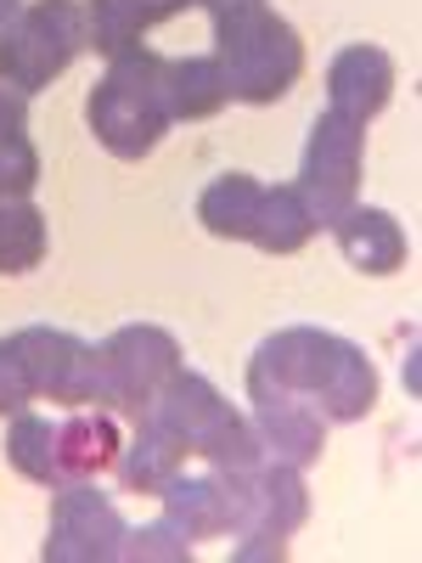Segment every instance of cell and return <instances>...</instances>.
Listing matches in <instances>:
<instances>
[{
  "mask_svg": "<svg viewBox=\"0 0 422 563\" xmlns=\"http://www.w3.org/2000/svg\"><path fill=\"white\" fill-rule=\"evenodd\" d=\"M360 169H366V124L344 113H315L310 141H304V164H299V198L310 203L315 231H333L355 198H360Z\"/></svg>",
  "mask_w": 422,
  "mask_h": 563,
  "instance_id": "6",
  "label": "cell"
},
{
  "mask_svg": "<svg viewBox=\"0 0 422 563\" xmlns=\"http://www.w3.org/2000/svg\"><path fill=\"white\" fill-rule=\"evenodd\" d=\"M12 344L29 366L34 400L45 395L57 406H102V366L85 339L63 333V327H18Z\"/></svg>",
  "mask_w": 422,
  "mask_h": 563,
  "instance_id": "10",
  "label": "cell"
},
{
  "mask_svg": "<svg viewBox=\"0 0 422 563\" xmlns=\"http://www.w3.org/2000/svg\"><path fill=\"white\" fill-rule=\"evenodd\" d=\"M198 0H85V40L97 57H119L147 40L153 23L192 12Z\"/></svg>",
  "mask_w": 422,
  "mask_h": 563,
  "instance_id": "14",
  "label": "cell"
},
{
  "mask_svg": "<svg viewBox=\"0 0 422 563\" xmlns=\"http://www.w3.org/2000/svg\"><path fill=\"white\" fill-rule=\"evenodd\" d=\"M7 462L18 467L29 485H45V490L68 485L63 479V462H57V422L52 417L18 411L12 417V434H7Z\"/></svg>",
  "mask_w": 422,
  "mask_h": 563,
  "instance_id": "22",
  "label": "cell"
},
{
  "mask_svg": "<svg viewBox=\"0 0 422 563\" xmlns=\"http://www.w3.org/2000/svg\"><path fill=\"white\" fill-rule=\"evenodd\" d=\"M180 467H186V445L164 429L153 411H141L135 417V440L119 451V479L130 490H141V496H158Z\"/></svg>",
  "mask_w": 422,
  "mask_h": 563,
  "instance_id": "17",
  "label": "cell"
},
{
  "mask_svg": "<svg viewBox=\"0 0 422 563\" xmlns=\"http://www.w3.org/2000/svg\"><path fill=\"white\" fill-rule=\"evenodd\" d=\"M119 429H113V411H79L68 422H57V462H63V479H97L108 462H119Z\"/></svg>",
  "mask_w": 422,
  "mask_h": 563,
  "instance_id": "18",
  "label": "cell"
},
{
  "mask_svg": "<svg viewBox=\"0 0 422 563\" xmlns=\"http://www.w3.org/2000/svg\"><path fill=\"white\" fill-rule=\"evenodd\" d=\"M18 7H23V0H0V29H7V23L18 18Z\"/></svg>",
  "mask_w": 422,
  "mask_h": 563,
  "instance_id": "27",
  "label": "cell"
},
{
  "mask_svg": "<svg viewBox=\"0 0 422 563\" xmlns=\"http://www.w3.org/2000/svg\"><path fill=\"white\" fill-rule=\"evenodd\" d=\"M164 429L186 445V456H203L209 467H225V474H243V467H254L265 456L254 422L231 406L203 372H175V378L158 389V400L147 406Z\"/></svg>",
  "mask_w": 422,
  "mask_h": 563,
  "instance_id": "4",
  "label": "cell"
},
{
  "mask_svg": "<svg viewBox=\"0 0 422 563\" xmlns=\"http://www.w3.org/2000/svg\"><path fill=\"white\" fill-rule=\"evenodd\" d=\"M45 249H52L45 214L29 198H0V276H29Z\"/></svg>",
  "mask_w": 422,
  "mask_h": 563,
  "instance_id": "23",
  "label": "cell"
},
{
  "mask_svg": "<svg viewBox=\"0 0 422 563\" xmlns=\"http://www.w3.org/2000/svg\"><path fill=\"white\" fill-rule=\"evenodd\" d=\"M124 512L90 485V479H68L52 496V525H45L40 558L45 563H119L124 552Z\"/></svg>",
  "mask_w": 422,
  "mask_h": 563,
  "instance_id": "9",
  "label": "cell"
},
{
  "mask_svg": "<svg viewBox=\"0 0 422 563\" xmlns=\"http://www.w3.org/2000/svg\"><path fill=\"white\" fill-rule=\"evenodd\" d=\"M40 180V153L29 141V97L0 85V198H29Z\"/></svg>",
  "mask_w": 422,
  "mask_h": 563,
  "instance_id": "19",
  "label": "cell"
},
{
  "mask_svg": "<svg viewBox=\"0 0 422 563\" xmlns=\"http://www.w3.org/2000/svg\"><path fill=\"white\" fill-rule=\"evenodd\" d=\"M243 485V525H237V563H259V558H288V536L310 519V490H304V474L293 462H254L237 474Z\"/></svg>",
  "mask_w": 422,
  "mask_h": 563,
  "instance_id": "8",
  "label": "cell"
},
{
  "mask_svg": "<svg viewBox=\"0 0 422 563\" xmlns=\"http://www.w3.org/2000/svg\"><path fill=\"white\" fill-rule=\"evenodd\" d=\"M259 198H265V186L243 169H225L203 186V198H198V220L214 231V238L225 243H248V231H254V214H259Z\"/></svg>",
  "mask_w": 422,
  "mask_h": 563,
  "instance_id": "20",
  "label": "cell"
},
{
  "mask_svg": "<svg viewBox=\"0 0 422 563\" xmlns=\"http://www.w3.org/2000/svg\"><path fill=\"white\" fill-rule=\"evenodd\" d=\"M97 366H102V411L135 422L158 400V389L180 372V339L164 333V327L135 321V327H119V333H108L97 344Z\"/></svg>",
  "mask_w": 422,
  "mask_h": 563,
  "instance_id": "7",
  "label": "cell"
},
{
  "mask_svg": "<svg viewBox=\"0 0 422 563\" xmlns=\"http://www.w3.org/2000/svg\"><path fill=\"white\" fill-rule=\"evenodd\" d=\"M231 102V85L214 57H164V108L169 124H198L214 119Z\"/></svg>",
  "mask_w": 422,
  "mask_h": 563,
  "instance_id": "16",
  "label": "cell"
},
{
  "mask_svg": "<svg viewBox=\"0 0 422 563\" xmlns=\"http://www.w3.org/2000/svg\"><path fill=\"white\" fill-rule=\"evenodd\" d=\"M248 384H276L288 395H304L326 422H360L378 406V366L355 339H338L326 327H281L270 333L254 361Z\"/></svg>",
  "mask_w": 422,
  "mask_h": 563,
  "instance_id": "1",
  "label": "cell"
},
{
  "mask_svg": "<svg viewBox=\"0 0 422 563\" xmlns=\"http://www.w3.org/2000/svg\"><path fill=\"white\" fill-rule=\"evenodd\" d=\"M214 63L231 85V102H281L304 74V40L270 7H243L214 18Z\"/></svg>",
  "mask_w": 422,
  "mask_h": 563,
  "instance_id": "3",
  "label": "cell"
},
{
  "mask_svg": "<svg viewBox=\"0 0 422 563\" xmlns=\"http://www.w3.org/2000/svg\"><path fill=\"white\" fill-rule=\"evenodd\" d=\"M34 406V384H29V366L12 344V333L0 339V417H18Z\"/></svg>",
  "mask_w": 422,
  "mask_h": 563,
  "instance_id": "25",
  "label": "cell"
},
{
  "mask_svg": "<svg viewBox=\"0 0 422 563\" xmlns=\"http://www.w3.org/2000/svg\"><path fill=\"white\" fill-rule=\"evenodd\" d=\"M85 124L124 164L158 147L169 130V108H164V57L153 45H130V52L108 57V74L90 85Z\"/></svg>",
  "mask_w": 422,
  "mask_h": 563,
  "instance_id": "2",
  "label": "cell"
},
{
  "mask_svg": "<svg viewBox=\"0 0 422 563\" xmlns=\"http://www.w3.org/2000/svg\"><path fill=\"white\" fill-rule=\"evenodd\" d=\"M395 97V57L384 52V45H344V52L326 63V108L366 124L378 119Z\"/></svg>",
  "mask_w": 422,
  "mask_h": 563,
  "instance_id": "13",
  "label": "cell"
},
{
  "mask_svg": "<svg viewBox=\"0 0 422 563\" xmlns=\"http://www.w3.org/2000/svg\"><path fill=\"white\" fill-rule=\"evenodd\" d=\"M310 238H315V220H310V203L299 198V186H265L248 243L259 254H276L281 260V254H299Z\"/></svg>",
  "mask_w": 422,
  "mask_h": 563,
  "instance_id": "21",
  "label": "cell"
},
{
  "mask_svg": "<svg viewBox=\"0 0 422 563\" xmlns=\"http://www.w3.org/2000/svg\"><path fill=\"white\" fill-rule=\"evenodd\" d=\"M158 501L192 541H209L225 530L237 536V525H243V485L225 467H214V474H175L158 490Z\"/></svg>",
  "mask_w": 422,
  "mask_h": 563,
  "instance_id": "12",
  "label": "cell"
},
{
  "mask_svg": "<svg viewBox=\"0 0 422 563\" xmlns=\"http://www.w3.org/2000/svg\"><path fill=\"white\" fill-rule=\"evenodd\" d=\"M124 563H186L192 558V536H186L169 512L153 525H141V530H124Z\"/></svg>",
  "mask_w": 422,
  "mask_h": 563,
  "instance_id": "24",
  "label": "cell"
},
{
  "mask_svg": "<svg viewBox=\"0 0 422 563\" xmlns=\"http://www.w3.org/2000/svg\"><path fill=\"white\" fill-rule=\"evenodd\" d=\"M248 400H254V434L276 462L310 467L326 451V417L304 395H288L276 384H248Z\"/></svg>",
  "mask_w": 422,
  "mask_h": 563,
  "instance_id": "11",
  "label": "cell"
},
{
  "mask_svg": "<svg viewBox=\"0 0 422 563\" xmlns=\"http://www.w3.org/2000/svg\"><path fill=\"white\" fill-rule=\"evenodd\" d=\"M333 238L344 249V260L366 276H395L406 260H411V243H406V231L389 209H349L338 225H333Z\"/></svg>",
  "mask_w": 422,
  "mask_h": 563,
  "instance_id": "15",
  "label": "cell"
},
{
  "mask_svg": "<svg viewBox=\"0 0 422 563\" xmlns=\"http://www.w3.org/2000/svg\"><path fill=\"white\" fill-rule=\"evenodd\" d=\"M79 52H90L85 0H34V7H18V18L0 29V85L34 97L52 79H63Z\"/></svg>",
  "mask_w": 422,
  "mask_h": 563,
  "instance_id": "5",
  "label": "cell"
},
{
  "mask_svg": "<svg viewBox=\"0 0 422 563\" xmlns=\"http://www.w3.org/2000/svg\"><path fill=\"white\" fill-rule=\"evenodd\" d=\"M209 18H225V12H243V7H265V0H198Z\"/></svg>",
  "mask_w": 422,
  "mask_h": 563,
  "instance_id": "26",
  "label": "cell"
}]
</instances>
